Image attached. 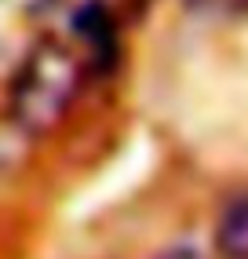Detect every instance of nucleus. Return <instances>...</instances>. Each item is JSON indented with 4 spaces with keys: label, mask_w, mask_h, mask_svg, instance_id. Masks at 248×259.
I'll return each instance as SVG.
<instances>
[{
    "label": "nucleus",
    "mask_w": 248,
    "mask_h": 259,
    "mask_svg": "<svg viewBox=\"0 0 248 259\" xmlns=\"http://www.w3.org/2000/svg\"><path fill=\"white\" fill-rule=\"evenodd\" d=\"M216 248L226 259H248V197L234 201L219 219L216 230Z\"/></svg>",
    "instance_id": "obj_2"
},
{
    "label": "nucleus",
    "mask_w": 248,
    "mask_h": 259,
    "mask_svg": "<svg viewBox=\"0 0 248 259\" xmlns=\"http://www.w3.org/2000/svg\"><path fill=\"white\" fill-rule=\"evenodd\" d=\"M153 259H212V248H204L201 241H175L164 252H157Z\"/></svg>",
    "instance_id": "obj_3"
},
{
    "label": "nucleus",
    "mask_w": 248,
    "mask_h": 259,
    "mask_svg": "<svg viewBox=\"0 0 248 259\" xmlns=\"http://www.w3.org/2000/svg\"><path fill=\"white\" fill-rule=\"evenodd\" d=\"M77 88H80V70L73 55L48 44L26 62L19 84H15V117L26 128L44 132L66 113Z\"/></svg>",
    "instance_id": "obj_1"
}]
</instances>
